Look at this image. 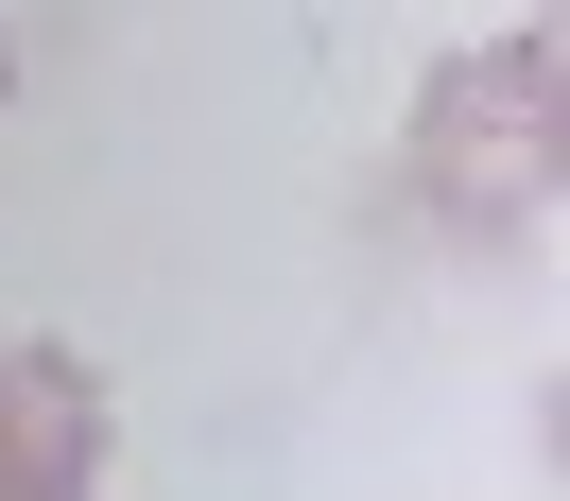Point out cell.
Segmentation results:
<instances>
[{"instance_id":"cell-1","label":"cell","mask_w":570,"mask_h":501,"mask_svg":"<svg viewBox=\"0 0 570 501\" xmlns=\"http://www.w3.org/2000/svg\"><path fill=\"white\" fill-rule=\"evenodd\" d=\"M415 208H450V225H535L553 208V36H484V52H450V70L415 87Z\"/></svg>"},{"instance_id":"cell-2","label":"cell","mask_w":570,"mask_h":501,"mask_svg":"<svg viewBox=\"0 0 570 501\" xmlns=\"http://www.w3.org/2000/svg\"><path fill=\"white\" fill-rule=\"evenodd\" d=\"M105 381L70 346H0V501H87L105 484Z\"/></svg>"},{"instance_id":"cell-3","label":"cell","mask_w":570,"mask_h":501,"mask_svg":"<svg viewBox=\"0 0 570 501\" xmlns=\"http://www.w3.org/2000/svg\"><path fill=\"white\" fill-rule=\"evenodd\" d=\"M0 105H18V52H0Z\"/></svg>"}]
</instances>
